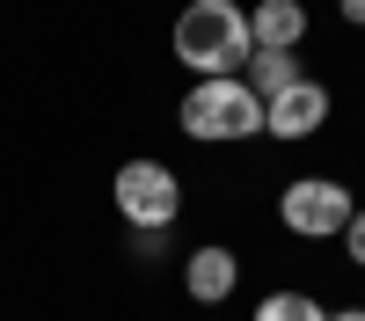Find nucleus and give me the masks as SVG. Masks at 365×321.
<instances>
[{
  "mask_svg": "<svg viewBox=\"0 0 365 321\" xmlns=\"http://www.w3.org/2000/svg\"><path fill=\"white\" fill-rule=\"evenodd\" d=\"M249 321H329V307L314 300V292H263Z\"/></svg>",
  "mask_w": 365,
  "mask_h": 321,
  "instance_id": "obj_9",
  "label": "nucleus"
},
{
  "mask_svg": "<svg viewBox=\"0 0 365 321\" xmlns=\"http://www.w3.org/2000/svg\"><path fill=\"white\" fill-rule=\"evenodd\" d=\"M241 80H249L256 95H263V102H278L285 88H299V80H307V66H299V51H256Z\"/></svg>",
  "mask_w": 365,
  "mask_h": 321,
  "instance_id": "obj_8",
  "label": "nucleus"
},
{
  "mask_svg": "<svg viewBox=\"0 0 365 321\" xmlns=\"http://www.w3.org/2000/svg\"><path fill=\"white\" fill-rule=\"evenodd\" d=\"M182 139L197 146H234V139H263V95L241 73H220V80H190V95L175 110Z\"/></svg>",
  "mask_w": 365,
  "mask_h": 321,
  "instance_id": "obj_2",
  "label": "nucleus"
},
{
  "mask_svg": "<svg viewBox=\"0 0 365 321\" xmlns=\"http://www.w3.org/2000/svg\"><path fill=\"white\" fill-rule=\"evenodd\" d=\"M329 321H365V307H329Z\"/></svg>",
  "mask_w": 365,
  "mask_h": 321,
  "instance_id": "obj_12",
  "label": "nucleus"
},
{
  "mask_svg": "<svg viewBox=\"0 0 365 321\" xmlns=\"http://www.w3.org/2000/svg\"><path fill=\"white\" fill-rule=\"evenodd\" d=\"M336 15H344V22H358V29H365V0H336Z\"/></svg>",
  "mask_w": 365,
  "mask_h": 321,
  "instance_id": "obj_11",
  "label": "nucleus"
},
{
  "mask_svg": "<svg viewBox=\"0 0 365 321\" xmlns=\"http://www.w3.org/2000/svg\"><path fill=\"white\" fill-rule=\"evenodd\" d=\"M351 212H358V197L336 183V175H292L285 197H278V219H285V233H299V241H344Z\"/></svg>",
  "mask_w": 365,
  "mask_h": 321,
  "instance_id": "obj_4",
  "label": "nucleus"
},
{
  "mask_svg": "<svg viewBox=\"0 0 365 321\" xmlns=\"http://www.w3.org/2000/svg\"><path fill=\"white\" fill-rule=\"evenodd\" d=\"M110 197H117V212H125L132 233H168L182 219V183H175V168L154 161V154H132L125 168H117Z\"/></svg>",
  "mask_w": 365,
  "mask_h": 321,
  "instance_id": "obj_3",
  "label": "nucleus"
},
{
  "mask_svg": "<svg viewBox=\"0 0 365 321\" xmlns=\"http://www.w3.org/2000/svg\"><path fill=\"white\" fill-rule=\"evenodd\" d=\"M234 285H241V256L220 248V241H205L182 256V292H190L197 307H227L234 300Z\"/></svg>",
  "mask_w": 365,
  "mask_h": 321,
  "instance_id": "obj_6",
  "label": "nucleus"
},
{
  "mask_svg": "<svg viewBox=\"0 0 365 321\" xmlns=\"http://www.w3.org/2000/svg\"><path fill=\"white\" fill-rule=\"evenodd\" d=\"M322 125H329V88L314 73L299 80V88H285L278 102H263V132L270 139H314Z\"/></svg>",
  "mask_w": 365,
  "mask_h": 321,
  "instance_id": "obj_5",
  "label": "nucleus"
},
{
  "mask_svg": "<svg viewBox=\"0 0 365 321\" xmlns=\"http://www.w3.org/2000/svg\"><path fill=\"white\" fill-rule=\"evenodd\" d=\"M249 37H256V51H299L307 44V8H299V0H256Z\"/></svg>",
  "mask_w": 365,
  "mask_h": 321,
  "instance_id": "obj_7",
  "label": "nucleus"
},
{
  "mask_svg": "<svg viewBox=\"0 0 365 321\" xmlns=\"http://www.w3.org/2000/svg\"><path fill=\"white\" fill-rule=\"evenodd\" d=\"M175 58L190 66L197 80H220V73H249L256 37H249V8L241 0H190L175 15Z\"/></svg>",
  "mask_w": 365,
  "mask_h": 321,
  "instance_id": "obj_1",
  "label": "nucleus"
},
{
  "mask_svg": "<svg viewBox=\"0 0 365 321\" xmlns=\"http://www.w3.org/2000/svg\"><path fill=\"white\" fill-rule=\"evenodd\" d=\"M344 263H358V270H365V204H358L351 226H344Z\"/></svg>",
  "mask_w": 365,
  "mask_h": 321,
  "instance_id": "obj_10",
  "label": "nucleus"
}]
</instances>
